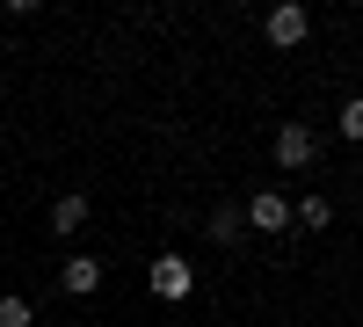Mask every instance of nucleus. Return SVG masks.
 <instances>
[{
  "label": "nucleus",
  "instance_id": "f257e3e1",
  "mask_svg": "<svg viewBox=\"0 0 363 327\" xmlns=\"http://www.w3.org/2000/svg\"><path fill=\"white\" fill-rule=\"evenodd\" d=\"M313 160H320V131L298 124V116H284V124H277V167L284 174H306Z\"/></svg>",
  "mask_w": 363,
  "mask_h": 327
},
{
  "label": "nucleus",
  "instance_id": "f03ea898",
  "mask_svg": "<svg viewBox=\"0 0 363 327\" xmlns=\"http://www.w3.org/2000/svg\"><path fill=\"white\" fill-rule=\"evenodd\" d=\"M262 37H269V44H277V51H298V44H306V37H313V15H306V8H298V0H277V8H269V15H262Z\"/></svg>",
  "mask_w": 363,
  "mask_h": 327
},
{
  "label": "nucleus",
  "instance_id": "7ed1b4c3",
  "mask_svg": "<svg viewBox=\"0 0 363 327\" xmlns=\"http://www.w3.org/2000/svg\"><path fill=\"white\" fill-rule=\"evenodd\" d=\"M145 284H153V291H160L167 306H182V299L196 291V270H189V255H153V270H145Z\"/></svg>",
  "mask_w": 363,
  "mask_h": 327
},
{
  "label": "nucleus",
  "instance_id": "20e7f679",
  "mask_svg": "<svg viewBox=\"0 0 363 327\" xmlns=\"http://www.w3.org/2000/svg\"><path fill=\"white\" fill-rule=\"evenodd\" d=\"M240 211H247V233H291V226H298V218H291V204H284L277 189H255Z\"/></svg>",
  "mask_w": 363,
  "mask_h": 327
},
{
  "label": "nucleus",
  "instance_id": "39448f33",
  "mask_svg": "<svg viewBox=\"0 0 363 327\" xmlns=\"http://www.w3.org/2000/svg\"><path fill=\"white\" fill-rule=\"evenodd\" d=\"M58 291H73V299H87V291H102V262H95V255H73L66 270H58Z\"/></svg>",
  "mask_w": 363,
  "mask_h": 327
},
{
  "label": "nucleus",
  "instance_id": "423d86ee",
  "mask_svg": "<svg viewBox=\"0 0 363 327\" xmlns=\"http://www.w3.org/2000/svg\"><path fill=\"white\" fill-rule=\"evenodd\" d=\"M80 226H87V196H58L51 204V233L66 240V233H80Z\"/></svg>",
  "mask_w": 363,
  "mask_h": 327
},
{
  "label": "nucleus",
  "instance_id": "0eeeda50",
  "mask_svg": "<svg viewBox=\"0 0 363 327\" xmlns=\"http://www.w3.org/2000/svg\"><path fill=\"white\" fill-rule=\"evenodd\" d=\"M211 240H247V211H240V204H218V211H211Z\"/></svg>",
  "mask_w": 363,
  "mask_h": 327
},
{
  "label": "nucleus",
  "instance_id": "6e6552de",
  "mask_svg": "<svg viewBox=\"0 0 363 327\" xmlns=\"http://www.w3.org/2000/svg\"><path fill=\"white\" fill-rule=\"evenodd\" d=\"M291 218L306 226V233H327V226H335V204H327V196H306V204H298Z\"/></svg>",
  "mask_w": 363,
  "mask_h": 327
},
{
  "label": "nucleus",
  "instance_id": "1a4fd4ad",
  "mask_svg": "<svg viewBox=\"0 0 363 327\" xmlns=\"http://www.w3.org/2000/svg\"><path fill=\"white\" fill-rule=\"evenodd\" d=\"M29 320H37V306H29V299H15V291H8V299H0V327H29Z\"/></svg>",
  "mask_w": 363,
  "mask_h": 327
},
{
  "label": "nucleus",
  "instance_id": "9d476101",
  "mask_svg": "<svg viewBox=\"0 0 363 327\" xmlns=\"http://www.w3.org/2000/svg\"><path fill=\"white\" fill-rule=\"evenodd\" d=\"M335 124H342V138H363V95H349V102H342Z\"/></svg>",
  "mask_w": 363,
  "mask_h": 327
}]
</instances>
